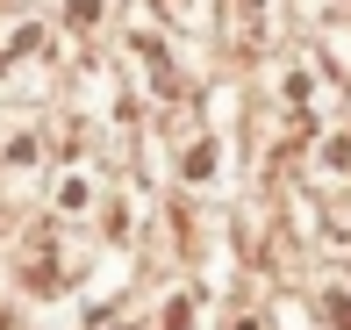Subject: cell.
<instances>
[{
    "label": "cell",
    "mask_w": 351,
    "mask_h": 330,
    "mask_svg": "<svg viewBox=\"0 0 351 330\" xmlns=\"http://www.w3.org/2000/svg\"><path fill=\"white\" fill-rule=\"evenodd\" d=\"M58 230H36V237H29V251H22V280L29 287H58V280H65V259H58Z\"/></svg>",
    "instance_id": "cell-1"
},
{
    "label": "cell",
    "mask_w": 351,
    "mask_h": 330,
    "mask_svg": "<svg viewBox=\"0 0 351 330\" xmlns=\"http://www.w3.org/2000/svg\"><path fill=\"white\" fill-rule=\"evenodd\" d=\"M230 36L244 43V51L265 43V8H258V0H230Z\"/></svg>",
    "instance_id": "cell-2"
},
{
    "label": "cell",
    "mask_w": 351,
    "mask_h": 330,
    "mask_svg": "<svg viewBox=\"0 0 351 330\" xmlns=\"http://www.w3.org/2000/svg\"><path fill=\"white\" fill-rule=\"evenodd\" d=\"M323 316L330 330H351V287H323Z\"/></svg>",
    "instance_id": "cell-3"
},
{
    "label": "cell",
    "mask_w": 351,
    "mask_h": 330,
    "mask_svg": "<svg viewBox=\"0 0 351 330\" xmlns=\"http://www.w3.org/2000/svg\"><path fill=\"white\" fill-rule=\"evenodd\" d=\"M86 201H93L86 172H65V180H58V209H86Z\"/></svg>",
    "instance_id": "cell-4"
},
{
    "label": "cell",
    "mask_w": 351,
    "mask_h": 330,
    "mask_svg": "<svg viewBox=\"0 0 351 330\" xmlns=\"http://www.w3.org/2000/svg\"><path fill=\"white\" fill-rule=\"evenodd\" d=\"M165 330H194V294H172V309H165Z\"/></svg>",
    "instance_id": "cell-5"
},
{
    "label": "cell",
    "mask_w": 351,
    "mask_h": 330,
    "mask_svg": "<svg viewBox=\"0 0 351 330\" xmlns=\"http://www.w3.org/2000/svg\"><path fill=\"white\" fill-rule=\"evenodd\" d=\"M208 172H215V144H194L186 151V180H208Z\"/></svg>",
    "instance_id": "cell-6"
},
{
    "label": "cell",
    "mask_w": 351,
    "mask_h": 330,
    "mask_svg": "<svg viewBox=\"0 0 351 330\" xmlns=\"http://www.w3.org/2000/svg\"><path fill=\"white\" fill-rule=\"evenodd\" d=\"M65 22H72V29H93V22H101V0H72Z\"/></svg>",
    "instance_id": "cell-7"
},
{
    "label": "cell",
    "mask_w": 351,
    "mask_h": 330,
    "mask_svg": "<svg viewBox=\"0 0 351 330\" xmlns=\"http://www.w3.org/2000/svg\"><path fill=\"white\" fill-rule=\"evenodd\" d=\"M230 330H265V316H258V309H237V316H230Z\"/></svg>",
    "instance_id": "cell-8"
},
{
    "label": "cell",
    "mask_w": 351,
    "mask_h": 330,
    "mask_svg": "<svg viewBox=\"0 0 351 330\" xmlns=\"http://www.w3.org/2000/svg\"><path fill=\"white\" fill-rule=\"evenodd\" d=\"M115 330H143V323H115Z\"/></svg>",
    "instance_id": "cell-9"
}]
</instances>
